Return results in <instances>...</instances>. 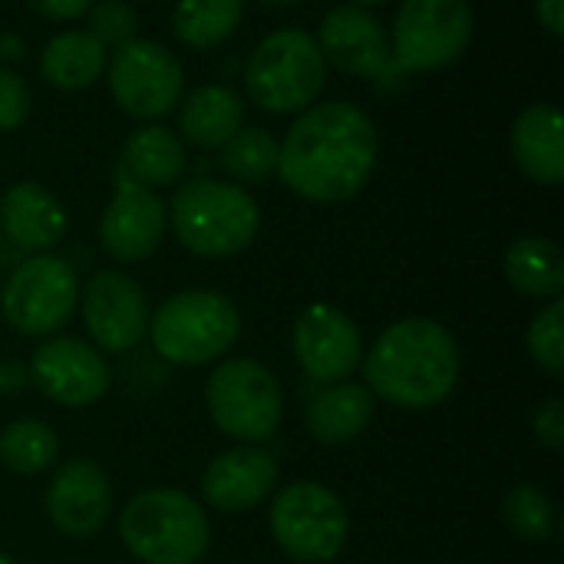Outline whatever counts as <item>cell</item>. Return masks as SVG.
Here are the masks:
<instances>
[{
	"mask_svg": "<svg viewBox=\"0 0 564 564\" xmlns=\"http://www.w3.org/2000/svg\"><path fill=\"white\" fill-rule=\"evenodd\" d=\"M380 139L373 119L354 102H317L278 142L281 182L317 205L354 198L373 175Z\"/></svg>",
	"mask_w": 564,
	"mask_h": 564,
	"instance_id": "obj_1",
	"label": "cell"
},
{
	"mask_svg": "<svg viewBox=\"0 0 564 564\" xmlns=\"http://www.w3.org/2000/svg\"><path fill=\"white\" fill-rule=\"evenodd\" d=\"M364 387L397 410H433L459 383V344L433 317H403L390 324L360 360Z\"/></svg>",
	"mask_w": 564,
	"mask_h": 564,
	"instance_id": "obj_2",
	"label": "cell"
},
{
	"mask_svg": "<svg viewBox=\"0 0 564 564\" xmlns=\"http://www.w3.org/2000/svg\"><path fill=\"white\" fill-rule=\"evenodd\" d=\"M119 539L142 564H198L212 549V522L195 496L155 486L126 502Z\"/></svg>",
	"mask_w": 564,
	"mask_h": 564,
	"instance_id": "obj_3",
	"label": "cell"
},
{
	"mask_svg": "<svg viewBox=\"0 0 564 564\" xmlns=\"http://www.w3.org/2000/svg\"><path fill=\"white\" fill-rule=\"evenodd\" d=\"M172 231L198 258H231L245 251L258 228L261 212L248 188L218 178L182 182L169 205Z\"/></svg>",
	"mask_w": 564,
	"mask_h": 564,
	"instance_id": "obj_4",
	"label": "cell"
},
{
	"mask_svg": "<svg viewBox=\"0 0 564 564\" xmlns=\"http://www.w3.org/2000/svg\"><path fill=\"white\" fill-rule=\"evenodd\" d=\"M149 337L162 360L175 367H205L235 347L241 314L231 297L208 288L178 291L149 314Z\"/></svg>",
	"mask_w": 564,
	"mask_h": 564,
	"instance_id": "obj_5",
	"label": "cell"
},
{
	"mask_svg": "<svg viewBox=\"0 0 564 564\" xmlns=\"http://www.w3.org/2000/svg\"><path fill=\"white\" fill-rule=\"evenodd\" d=\"M327 63L317 50V40L304 30H274L268 33L248 59L245 86L251 102L264 112H304L324 89Z\"/></svg>",
	"mask_w": 564,
	"mask_h": 564,
	"instance_id": "obj_6",
	"label": "cell"
},
{
	"mask_svg": "<svg viewBox=\"0 0 564 564\" xmlns=\"http://www.w3.org/2000/svg\"><path fill=\"white\" fill-rule=\"evenodd\" d=\"M205 406L212 423L241 446L268 443L284 420V393L274 373L251 360H221L205 383Z\"/></svg>",
	"mask_w": 564,
	"mask_h": 564,
	"instance_id": "obj_7",
	"label": "cell"
},
{
	"mask_svg": "<svg viewBox=\"0 0 564 564\" xmlns=\"http://www.w3.org/2000/svg\"><path fill=\"white\" fill-rule=\"evenodd\" d=\"M274 545L297 564L334 562L350 535L344 499L324 482L301 479L284 486L268 512Z\"/></svg>",
	"mask_w": 564,
	"mask_h": 564,
	"instance_id": "obj_8",
	"label": "cell"
},
{
	"mask_svg": "<svg viewBox=\"0 0 564 564\" xmlns=\"http://www.w3.org/2000/svg\"><path fill=\"white\" fill-rule=\"evenodd\" d=\"M79 304V281L59 254H30L0 291V314L23 337L56 334Z\"/></svg>",
	"mask_w": 564,
	"mask_h": 564,
	"instance_id": "obj_9",
	"label": "cell"
},
{
	"mask_svg": "<svg viewBox=\"0 0 564 564\" xmlns=\"http://www.w3.org/2000/svg\"><path fill=\"white\" fill-rule=\"evenodd\" d=\"M473 36L466 0H403L390 33V53L400 73L443 69L463 56Z\"/></svg>",
	"mask_w": 564,
	"mask_h": 564,
	"instance_id": "obj_10",
	"label": "cell"
},
{
	"mask_svg": "<svg viewBox=\"0 0 564 564\" xmlns=\"http://www.w3.org/2000/svg\"><path fill=\"white\" fill-rule=\"evenodd\" d=\"M109 69V93L126 116L159 119L182 102L185 73L172 50L159 40H129L116 46Z\"/></svg>",
	"mask_w": 564,
	"mask_h": 564,
	"instance_id": "obj_11",
	"label": "cell"
},
{
	"mask_svg": "<svg viewBox=\"0 0 564 564\" xmlns=\"http://www.w3.org/2000/svg\"><path fill=\"white\" fill-rule=\"evenodd\" d=\"M30 383L53 403L66 410H83L99 403L112 387V367L102 350L79 337H50L43 340L30 364Z\"/></svg>",
	"mask_w": 564,
	"mask_h": 564,
	"instance_id": "obj_12",
	"label": "cell"
},
{
	"mask_svg": "<svg viewBox=\"0 0 564 564\" xmlns=\"http://www.w3.org/2000/svg\"><path fill=\"white\" fill-rule=\"evenodd\" d=\"M79 307L89 344L102 354H126L149 334V297L122 271H96L79 288Z\"/></svg>",
	"mask_w": 564,
	"mask_h": 564,
	"instance_id": "obj_13",
	"label": "cell"
},
{
	"mask_svg": "<svg viewBox=\"0 0 564 564\" xmlns=\"http://www.w3.org/2000/svg\"><path fill=\"white\" fill-rule=\"evenodd\" d=\"M291 347L297 367L321 387L350 380L364 360L360 327L330 304H311L297 314Z\"/></svg>",
	"mask_w": 564,
	"mask_h": 564,
	"instance_id": "obj_14",
	"label": "cell"
},
{
	"mask_svg": "<svg viewBox=\"0 0 564 564\" xmlns=\"http://www.w3.org/2000/svg\"><path fill=\"white\" fill-rule=\"evenodd\" d=\"M169 225V208L165 202L132 182L119 165H116V192L99 218V241L109 258L119 264H139L145 261L165 238Z\"/></svg>",
	"mask_w": 564,
	"mask_h": 564,
	"instance_id": "obj_15",
	"label": "cell"
},
{
	"mask_svg": "<svg viewBox=\"0 0 564 564\" xmlns=\"http://www.w3.org/2000/svg\"><path fill=\"white\" fill-rule=\"evenodd\" d=\"M46 519L66 539L96 535L112 512V482L96 459H66L46 486Z\"/></svg>",
	"mask_w": 564,
	"mask_h": 564,
	"instance_id": "obj_16",
	"label": "cell"
},
{
	"mask_svg": "<svg viewBox=\"0 0 564 564\" xmlns=\"http://www.w3.org/2000/svg\"><path fill=\"white\" fill-rule=\"evenodd\" d=\"M317 50L324 56V63L354 73V76H367V79H390L397 76V63L390 53V36L380 26V20L364 10V7H337L321 20L317 30Z\"/></svg>",
	"mask_w": 564,
	"mask_h": 564,
	"instance_id": "obj_17",
	"label": "cell"
},
{
	"mask_svg": "<svg viewBox=\"0 0 564 564\" xmlns=\"http://www.w3.org/2000/svg\"><path fill=\"white\" fill-rule=\"evenodd\" d=\"M278 459L261 446H235L218 453L202 473V499L221 516H238L274 496Z\"/></svg>",
	"mask_w": 564,
	"mask_h": 564,
	"instance_id": "obj_18",
	"label": "cell"
},
{
	"mask_svg": "<svg viewBox=\"0 0 564 564\" xmlns=\"http://www.w3.org/2000/svg\"><path fill=\"white\" fill-rule=\"evenodd\" d=\"M0 228L17 248L43 254L59 245L66 231V212L43 185L17 182L0 198Z\"/></svg>",
	"mask_w": 564,
	"mask_h": 564,
	"instance_id": "obj_19",
	"label": "cell"
},
{
	"mask_svg": "<svg viewBox=\"0 0 564 564\" xmlns=\"http://www.w3.org/2000/svg\"><path fill=\"white\" fill-rule=\"evenodd\" d=\"M512 152L519 169L539 185L564 182V126L558 106L535 102L519 112L512 126Z\"/></svg>",
	"mask_w": 564,
	"mask_h": 564,
	"instance_id": "obj_20",
	"label": "cell"
},
{
	"mask_svg": "<svg viewBox=\"0 0 564 564\" xmlns=\"http://www.w3.org/2000/svg\"><path fill=\"white\" fill-rule=\"evenodd\" d=\"M377 397L364 383H327L307 403V433L321 446H347L354 443L373 420Z\"/></svg>",
	"mask_w": 564,
	"mask_h": 564,
	"instance_id": "obj_21",
	"label": "cell"
},
{
	"mask_svg": "<svg viewBox=\"0 0 564 564\" xmlns=\"http://www.w3.org/2000/svg\"><path fill=\"white\" fill-rule=\"evenodd\" d=\"M245 126V102L235 89L205 83L182 99L178 129L198 149H221Z\"/></svg>",
	"mask_w": 564,
	"mask_h": 564,
	"instance_id": "obj_22",
	"label": "cell"
},
{
	"mask_svg": "<svg viewBox=\"0 0 564 564\" xmlns=\"http://www.w3.org/2000/svg\"><path fill=\"white\" fill-rule=\"evenodd\" d=\"M106 46L89 30H63L40 53V76L63 93H79L106 73Z\"/></svg>",
	"mask_w": 564,
	"mask_h": 564,
	"instance_id": "obj_23",
	"label": "cell"
},
{
	"mask_svg": "<svg viewBox=\"0 0 564 564\" xmlns=\"http://www.w3.org/2000/svg\"><path fill=\"white\" fill-rule=\"evenodd\" d=\"M119 169L152 192L175 185L185 172V145L165 126H142L126 139Z\"/></svg>",
	"mask_w": 564,
	"mask_h": 564,
	"instance_id": "obj_24",
	"label": "cell"
},
{
	"mask_svg": "<svg viewBox=\"0 0 564 564\" xmlns=\"http://www.w3.org/2000/svg\"><path fill=\"white\" fill-rule=\"evenodd\" d=\"M506 278L516 291L529 297L555 301L564 291L562 248L542 235H522L506 251Z\"/></svg>",
	"mask_w": 564,
	"mask_h": 564,
	"instance_id": "obj_25",
	"label": "cell"
},
{
	"mask_svg": "<svg viewBox=\"0 0 564 564\" xmlns=\"http://www.w3.org/2000/svg\"><path fill=\"white\" fill-rule=\"evenodd\" d=\"M245 17V0H178L172 10L175 36L192 50L225 43Z\"/></svg>",
	"mask_w": 564,
	"mask_h": 564,
	"instance_id": "obj_26",
	"label": "cell"
},
{
	"mask_svg": "<svg viewBox=\"0 0 564 564\" xmlns=\"http://www.w3.org/2000/svg\"><path fill=\"white\" fill-rule=\"evenodd\" d=\"M59 459V440L50 423L23 416L0 433V463L17 476H40Z\"/></svg>",
	"mask_w": 564,
	"mask_h": 564,
	"instance_id": "obj_27",
	"label": "cell"
},
{
	"mask_svg": "<svg viewBox=\"0 0 564 564\" xmlns=\"http://www.w3.org/2000/svg\"><path fill=\"white\" fill-rule=\"evenodd\" d=\"M221 169L241 185H264L278 172V139L261 126H241L218 155Z\"/></svg>",
	"mask_w": 564,
	"mask_h": 564,
	"instance_id": "obj_28",
	"label": "cell"
},
{
	"mask_svg": "<svg viewBox=\"0 0 564 564\" xmlns=\"http://www.w3.org/2000/svg\"><path fill=\"white\" fill-rule=\"evenodd\" d=\"M506 525L522 539V542H552L558 532V512L555 502L532 482H522L506 492L502 502Z\"/></svg>",
	"mask_w": 564,
	"mask_h": 564,
	"instance_id": "obj_29",
	"label": "cell"
},
{
	"mask_svg": "<svg viewBox=\"0 0 564 564\" xmlns=\"http://www.w3.org/2000/svg\"><path fill=\"white\" fill-rule=\"evenodd\" d=\"M529 357L549 373V377H564V301L555 297L549 301L529 324L525 334Z\"/></svg>",
	"mask_w": 564,
	"mask_h": 564,
	"instance_id": "obj_30",
	"label": "cell"
},
{
	"mask_svg": "<svg viewBox=\"0 0 564 564\" xmlns=\"http://www.w3.org/2000/svg\"><path fill=\"white\" fill-rule=\"evenodd\" d=\"M89 33L109 50L135 40V7L129 0H99L89 7Z\"/></svg>",
	"mask_w": 564,
	"mask_h": 564,
	"instance_id": "obj_31",
	"label": "cell"
},
{
	"mask_svg": "<svg viewBox=\"0 0 564 564\" xmlns=\"http://www.w3.org/2000/svg\"><path fill=\"white\" fill-rule=\"evenodd\" d=\"M30 86L17 73L0 69V132L20 129L30 116Z\"/></svg>",
	"mask_w": 564,
	"mask_h": 564,
	"instance_id": "obj_32",
	"label": "cell"
},
{
	"mask_svg": "<svg viewBox=\"0 0 564 564\" xmlns=\"http://www.w3.org/2000/svg\"><path fill=\"white\" fill-rule=\"evenodd\" d=\"M532 430H535V440L552 449V453H562L564 449V403L558 397H549L535 416H532Z\"/></svg>",
	"mask_w": 564,
	"mask_h": 564,
	"instance_id": "obj_33",
	"label": "cell"
},
{
	"mask_svg": "<svg viewBox=\"0 0 564 564\" xmlns=\"http://www.w3.org/2000/svg\"><path fill=\"white\" fill-rule=\"evenodd\" d=\"M46 20H79L89 13L93 0H26Z\"/></svg>",
	"mask_w": 564,
	"mask_h": 564,
	"instance_id": "obj_34",
	"label": "cell"
},
{
	"mask_svg": "<svg viewBox=\"0 0 564 564\" xmlns=\"http://www.w3.org/2000/svg\"><path fill=\"white\" fill-rule=\"evenodd\" d=\"M535 13L552 36H564V0H535Z\"/></svg>",
	"mask_w": 564,
	"mask_h": 564,
	"instance_id": "obj_35",
	"label": "cell"
},
{
	"mask_svg": "<svg viewBox=\"0 0 564 564\" xmlns=\"http://www.w3.org/2000/svg\"><path fill=\"white\" fill-rule=\"evenodd\" d=\"M23 387H30L26 367L17 360H0V393H20Z\"/></svg>",
	"mask_w": 564,
	"mask_h": 564,
	"instance_id": "obj_36",
	"label": "cell"
},
{
	"mask_svg": "<svg viewBox=\"0 0 564 564\" xmlns=\"http://www.w3.org/2000/svg\"><path fill=\"white\" fill-rule=\"evenodd\" d=\"M0 56H3V59H20V56H23V43H20L17 36H13V40L3 36V40H0Z\"/></svg>",
	"mask_w": 564,
	"mask_h": 564,
	"instance_id": "obj_37",
	"label": "cell"
},
{
	"mask_svg": "<svg viewBox=\"0 0 564 564\" xmlns=\"http://www.w3.org/2000/svg\"><path fill=\"white\" fill-rule=\"evenodd\" d=\"M258 3H268V7H291V3H297V0H258Z\"/></svg>",
	"mask_w": 564,
	"mask_h": 564,
	"instance_id": "obj_38",
	"label": "cell"
},
{
	"mask_svg": "<svg viewBox=\"0 0 564 564\" xmlns=\"http://www.w3.org/2000/svg\"><path fill=\"white\" fill-rule=\"evenodd\" d=\"M377 3H387V0H354V7H377Z\"/></svg>",
	"mask_w": 564,
	"mask_h": 564,
	"instance_id": "obj_39",
	"label": "cell"
},
{
	"mask_svg": "<svg viewBox=\"0 0 564 564\" xmlns=\"http://www.w3.org/2000/svg\"><path fill=\"white\" fill-rule=\"evenodd\" d=\"M0 564H17V562H13V558H10L7 552H0Z\"/></svg>",
	"mask_w": 564,
	"mask_h": 564,
	"instance_id": "obj_40",
	"label": "cell"
}]
</instances>
